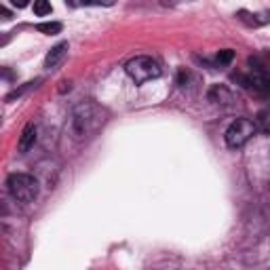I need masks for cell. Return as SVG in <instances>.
Masks as SVG:
<instances>
[{"label": "cell", "instance_id": "cell-13", "mask_svg": "<svg viewBox=\"0 0 270 270\" xmlns=\"http://www.w3.org/2000/svg\"><path fill=\"white\" fill-rule=\"evenodd\" d=\"M93 5H104V7H112L114 5V0H91Z\"/></svg>", "mask_w": 270, "mask_h": 270}, {"label": "cell", "instance_id": "cell-10", "mask_svg": "<svg viewBox=\"0 0 270 270\" xmlns=\"http://www.w3.org/2000/svg\"><path fill=\"white\" fill-rule=\"evenodd\" d=\"M216 60H218L220 66H228L230 62L235 60V51H233V49H222V51L216 55Z\"/></svg>", "mask_w": 270, "mask_h": 270}, {"label": "cell", "instance_id": "cell-3", "mask_svg": "<svg viewBox=\"0 0 270 270\" xmlns=\"http://www.w3.org/2000/svg\"><path fill=\"white\" fill-rule=\"evenodd\" d=\"M9 195L19 203H32L38 197V182L28 173H11L7 178Z\"/></svg>", "mask_w": 270, "mask_h": 270}, {"label": "cell", "instance_id": "cell-4", "mask_svg": "<svg viewBox=\"0 0 270 270\" xmlns=\"http://www.w3.org/2000/svg\"><path fill=\"white\" fill-rule=\"evenodd\" d=\"M256 133V125L249 121V119H237L233 125H230L224 133V140H226V146L228 148H243L249 140H252V135Z\"/></svg>", "mask_w": 270, "mask_h": 270}, {"label": "cell", "instance_id": "cell-14", "mask_svg": "<svg viewBox=\"0 0 270 270\" xmlns=\"http://www.w3.org/2000/svg\"><path fill=\"white\" fill-rule=\"evenodd\" d=\"M3 17H5V19H11V13H9V9H3Z\"/></svg>", "mask_w": 270, "mask_h": 270}, {"label": "cell", "instance_id": "cell-9", "mask_svg": "<svg viewBox=\"0 0 270 270\" xmlns=\"http://www.w3.org/2000/svg\"><path fill=\"white\" fill-rule=\"evenodd\" d=\"M53 9H51V3L49 0H34V13L38 15V17H45V15H49Z\"/></svg>", "mask_w": 270, "mask_h": 270}, {"label": "cell", "instance_id": "cell-2", "mask_svg": "<svg viewBox=\"0 0 270 270\" xmlns=\"http://www.w3.org/2000/svg\"><path fill=\"white\" fill-rule=\"evenodd\" d=\"M125 72L131 76V81L135 85H144L148 81H154L161 76V66L157 60H152L148 55H140V57H133V60L127 62Z\"/></svg>", "mask_w": 270, "mask_h": 270}, {"label": "cell", "instance_id": "cell-12", "mask_svg": "<svg viewBox=\"0 0 270 270\" xmlns=\"http://www.w3.org/2000/svg\"><path fill=\"white\" fill-rule=\"evenodd\" d=\"M11 5H13V7H17V9H24V7H28V5H30V0H11Z\"/></svg>", "mask_w": 270, "mask_h": 270}, {"label": "cell", "instance_id": "cell-8", "mask_svg": "<svg viewBox=\"0 0 270 270\" xmlns=\"http://www.w3.org/2000/svg\"><path fill=\"white\" fill-rule=\"evenodd\" d=\"M62 24L60 22H47V24H38L36 30L38 32H43V34H49V36H55V34H60L62 32Z\"/></svg>", "mask_w": 270, "mask_h": 270}, {"label": "cell", "instance_id": "cell-6", "mask_svg": "<svg viewBox=\"0 0 270 270\" xmlns=\"http://www.w3.org/2000/svg\"><path fill=\"white\" fill-rule=\"evenodd\" d=\"M207 98H209V102H214V104H222V106H228V104H233V102H235V95L230 93L224 85H214V87L209 89Z\"/></svg>", "mask_w": 270, "mask_h": 270}, {"label": "cell", "instance_id": "cell-1", "mask_svg": "<svg viewBox=\"0 0 270 270\" xmlns=\"http://www.w3.org/2000/svg\"><path fill=\"white\" fill-rule=\"evenodd\" d=\"M104 110L93 102H83L74 108L70 119V133L76 140H85L104 125Z\"/></svg>", "mask_w": 270, "mask_h": 270}, {"label": "cell", "instance_id": "cell-5", "mask_svg": "<svg viewBox=\"0 0 270 270\" xmlns=\"http://www.w3.org/2000/svg\"><path fill=\"white\" fill-rule=\"evenodd\" d=\"M66 53H68V43H57V45L47 53V57H45V68H47V70L57 68V66L64 62Z\"/></svg>", "mask_w": 270, "mask_h": 270}, {"label": "cell", "instance_id": "cell-11", "mask_svg": "<svg viewBox=\"0 0 270 270\" xmlns=\"http://www.w3.org/2000/svg\"><path fill=\"white\" fill-rule=\"evenodd\" d=\"M66 3H68L70 7H83V5H89L91 0H66Z\"/></svg>", "mask_w": 270, "mask_h": 270}, {"label": "cell", "instance_id": "cell-7", "mask_svg": "<svg viewBox=\"0 0 270 270\" xmlns=\"http://www.w3.org/2000/svg\"><path fill=\"white\" fill-rule=\"evenodd\" d=\"M34 142H36V125H26L24 127V131H22V135H19V142H17V150L19 152H28L32 146H34Z\"/></svg>", "mask_w": 270, "mask_h": 270}]
</instances>
